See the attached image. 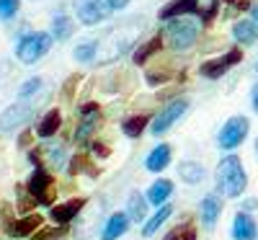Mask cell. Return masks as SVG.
I'll use <instances>...</instances> for the list:
<instances>
[{
    "label": "cell",
    "instance_id": "cell-2",
    "mask_svg": "<svg viewBox=\"0 0 258 240\" xmlns=\"http://www.w3.org/2000/svg\"><path fill=\"white\" fill-rule=\"evenodd\" d=\"M52 49V34L47 31H29L18 39L16 44V57L24 65H34Z\"/></svg>",
    "mask_w": 258,
    "mask_h": 240
},
{
    "label": "cell",
    "instance_id": "cell-27",
    "mask_svg": "<svg viewBox=\"0 0 258 240\" xmlns=\"http://www.w3.org/2000/svg\"><path fill=\"white\" fill-rule=\"evenodd\" d=\"M73 54H75L78 62H93L98 57V39H88V41H83V44H78Z\"/></svg>",
    "mask_w": 258,
    "mask_h": 240
},
{
    "label": "cell",
    "instance_id": "cell-43",
    "mask_svg": "<svg viewBox=\"0 0 258 240\" xmlns=\"http://www.w3.org/2000/svg\"><path fill=\"white\" fill-rule=\"evenodd\" d=\"M222 3H235V0H222Z\"/></svg>",
    "mask_w": 258,
    "mask_h": 240
},
{
    "label": "cell",
    "instance_id": "cell-14",
    "mask_svg": "<svg viewBox=\"0 0 258 240\" xmlns=\"http://www.w3.org/2000/svg\"><path fill=\"white\" fill-rule=\"evenodd\" d=\"M170 155H173L170 145L160 142V145H155L153 150L147 152V158H145V168H147L150 173H160V170H165V168L170 165Z\"/></svg>",
    "mask_w": 258,
    "mask_h": 240
},
{
    "label": "cell",
    "instance_id": "cell-39",
    "mask_svg": "<svg viewBox=\"0 0 258 240\" xmlns=\"http://www.w3.org/2000/svg\"><path fill=\"white\" fill-rule=\"evenodd\" d=\"M93 111H101L98 103H85V106H80V114H93Z\"/></svg>",
    "mask_w": 258,
    "mask_h": 240
},
{
    "label": "cell",
    "instance_id": "cell-13",
    "mask_svg": "<svg viewBox=\"0 0 258 240\" xmlns=\"http://www.w3.org/2000/svg\"><path fill=\"white\" fill-rule=\"evenodd\" d=\"M220 214H222V202H220V196H217V194L204 196L202 204H199L202 225H204L207 230H214V225H217V220H220Z\"/></svg>",
    "mask_w": 258,
    "mask_h": 240
},
{
    "label": "cell",
    "instance_id": "cell-10",
    "mask_svg": "<svg viewBox=\"0 0 258 240\" xmlns=\"http://www.w3.org/2000/svg\"><path fill=\"white\" fill-rule=\"evenodd\" d=\"M85 196H73V199H68V202H62V204H54L52 209H49V217H52V222L54 225H62V227H68L75 217L83 212V207H85Z\"/></svg>",
    "mask_w": 258,
    "mask_h": 240
},
{
    "label": "cell",
    "instance_id": "cell-42",
    "mask_svg": "<svg viewBox=\"0 0 258 240\" xmlns=\"http://www.w3.org/2000/svg\"><path fill=\"white\" fill-rule=\"evenodd\" d=\"M255 155H258V140H255Z\"/></svg>",
    "mask_w": 258,
    "mask_h": 240
},
{
    "label": "cell",
    "instance_id": "cell-25",
    "mask_svg": "<svg viewBox=\"0 0 258 240\" xmlns=\"http://www.w3.org/2000/svg\"><path fill=\"white\" fill-rule=\"evenodd\" d=\"M160 47H163V36H160V34L153 36V39H147V41H142V44L135 49V57H132L135 65H145L155 52H160Z\"/></svg>",
    "mask_w": 258,
    "mask_h": 240
},
{
    "label": "cell",
    "instance_id": "cell-3",
    "mask_svg": "<svg viewBox=\"0 0 258 240\" xmlns=\"http://www.w3.org/2000/svg\"><path fill=\"white\" fill-rule=\"evenodd\" d=\"M165 39H168V47L173 52H186V49H191L194 44H197L199 24L197 21H188V18H176V21L168 24Z\"/></svg>",
    "mask_w": 258,
    "mask_h": 240
},
{
    "label": "cell",
    "instance_id": "cell-15",
    "mask_svg": "<svg viewBox=\"0 0 258 240\" xmlns=\"http://www.w3.org/2000/svg\"><path fill=\"white\" fill-rule=\"evenodd\" d=\"M188 13H199V0H170L165 8H160V21H173L183 18Z\"/></svg>",
    "mask_w": 258,
    "mask_h": 240
},
{
    "label": "cell",
    "instance_id": "cell-36",
    "mask_svg": "<svg viewBox=\"0 0 258 240\" xmlns=\"http://www.w3.org/2000/svg\"><path fill=\"white\" fill-rule=\"evenodd\" d=\"M78 83H80V75H70V78H68V83H64V96H68V98L73 96V91H75Z\"/></svg>",
    "mask_w": 258,
    "mask_h": 240
},
{
    "label": "cell",
    "instance_id": "cell-18",
    "mask_svg": "<svg viewBox=\"0 0 258 240\" xmlns=\"http://www.w3.org/2000/svg\"><path fill=\"white\" fill-rule=\"evenodd\" d=\"M178 176H181V181H183V184L197 186V184H202V181H204L207 168H204L202 163H197V160H183V163H178Z\"/></svg>",
    "mask_w": 258,
    "mask_h": 240
},
{
    "label": "cell",
    "instance_id": "cell-11",
    "mask_svg": "<svg viewBox=\"0 0 258 240\" xmlns=\"http://www.w3.org/2000/svg\"><path fill=\"white\" fill-rule=\"evenodd\" d=\"M41 222H44V217H41L39 212H31V214H26V217H18V220H11L8 225H6V232L11 235V237H31L39 227H41Z\"/></svg>",
    "mask_w": 258,
    "mask_h": 240
},
{
    "label": "cell",
    "instance_id": "cell-17",
    "mask_svg": "<svg viewBox=\"0 0 258 240\" xmlns=\"http://www.w3.org/2000/svg\"><path fill=\"white\" fill-rule=\"evenodd\" d=\"M170 194H173V181H168V178H158L153 186L147 189V204H155V207H163L168 204L170 199Z\"/></svg>",
    "mask_w": 258,
    "mask_h": 240
},
{
    "label": "cell",
    "instance_id": "cell-8",
    "mask_svg": "<svg viewBox=\"0 0 258 240\" xmlns=\"http://www.w3.org/2000/svg\"><path fill=\"white\" fill-rule=\"evenodd\" d=\"M36 111V103L31 101H18L13 106H8L3 114H0V132H13V129H18L21 124H26Z\"/></svg>",
    "mask_w": 258,
    "mask_h": 240
},
{
    "label": "cell",
    "instance_id": "cell-31",
    "mask_svg": "<svg viewBox=\"0 0 258 240\" xmlns=\"http://www.w3.org/2000/svg\"><path fill=\"white\" fill-rule=\"evenodd\" d=\"M170 75H173V70H170V68H153V70H147L145 80H147V85L158 88V85H163V83L170 80Z\"/></svg>",
    "mask_w": 258,
    "mask_h": 240
},
{
    "label": "cell",
    "instance_id": "cell-40",
    "mask_svg": "<svg viewBox=\"0 0 258 240\" xmlns=\"http://www.w3.org/2000/svg\"><path fill=\"white\" fill-rule=\"evenodd\" d=\"M250 106H253V111L258 114V85H255L253 93H250Z\"/></svg>",
    "mask_w": 258,
    "mask_h": 240
},
{
    "label": "cell",
    "instance_id": "cell-21",
    "mask_svg": "<svg viewBox=\"0 0 258 240\" xmlns=\"http://www.w3.org/2000/svg\"><path fill=\"white\" fill-rule=\"evenodd\" d=\"M59 127H62V114L57 111V108H52V111H47L44 116H41V122L36 124V135L49 140L59 132Z\"/></svg>",
    "mask_w": 258,
    "mask_h": 240
},
{
    "label": "cell",
    "instance_id": "cell-38",
    "mask_svg": "<svg viewBox=\"0 0 258 240\" xmlns=\"http://www.w3.org/2000/svg\"><path fill=\"white\" fill-rule=\"evenodd\" d=\"M255 209H258V199H255V196H248V199H243V209H240V212H248V214H250V212H255Z\"/></svg>",
    "mask_w": 258,
    "mask_h": 240
},
{
    "label": "cell",
    "instance_id": "cell-34",
    "mask_svg": "<svg viewBox=\"0 0 258 240\" xmlns=\"http://www.w3.org/2000/svg\"><path fill=\"white\" fill-rule=\"evenodd\" d=\"M39 88H41V78H29L24 85H21V91H18V96L21 98H29V96H34V93H39Z\"/></svg>",
    "mask_w": 258,
    "mask_h": 240
},
{
    "label": "cell",
    "instance_id": "cell-29",
    "mask_svg": "<svg viewBox=\"0 0 258 240\" xmlns=\"http://www.w3.org/2000/svg\"><path fill=\"white\" fill-rule=\"evenodd\" d=\"M163 240H197V227H194V222H181L170 232H165Z\"/></svg>",
    "mask_w": 258,
    "mask_h": 240
},
{
    "label": "cell",
    "instance_id": "cell-1",
    "mask_svg": "<svg viewBox=\"0 0 258 240\" xmlns=\"http://www.w3.org/2000/svg\"><path fill=\"white\" fill-rule=\"evenodd\" d=\"M248 186V173L243 168V160L238 155H225L217 163V191L227 199H238L243 196Z\"/></svg>",
    "mask_w": 258,
    "mask_h": 240
},
{
    "label": "cell",
    "instance_id": "cell-26",
    "mask_svg": "<svg viewBox=\"0 0 258 240\" xmlns=\"http://www.w3.org/2000/svg\"><path fill=\"white\" fill-rule=\"evenodd\" d=\"M73 31H75V21L70 16H54L52 18V39L64 41L73 36Z\"/></svg>",
    "mask_w": 258,
    "mask_h": 240
},
{
    "label": "cell",
    "instance_id": "cell-28",
    "mask_svg": "<svg viewBox=\"0 0 258 240\" xmlns=\"http://www.w3.org/2000/svg\"><path fill=\"white\" fill-rule=\"evenodd\" d=\"M83 170H88L91 176H98V170H96V168L91 165L88 155H83V152H78V155H73V158H70L68 173H70V176H78V173H83Z\"/></svg>",
    "mask_w": 258,
    "mask_h": 240
},
{
    "label": "cell",
    "instance_id": "cell-37",
    "mask_svg": "<svg viewBox=\"0 0 258 240\" xmlns=\"http://www.w3.org/2000/svg\"><path fill=\"white\" fill-rule=\"evenodd\" d=\"M103 3H106L109 11H124L129 6V0H103Z\"/></svg>",
    "mask_w": 258,
    "mask_h": 240
},
{
    "label": "cell",
    "instance_id": "cell-35",
    "mask_svg": "<svg viewBox=\"0 0 258 240\" xmlns=\"http://www.w3.org/2000/svg\"><path fill=\"white\" fill-rule=\"evenodd\" d=\"M91 150H93V155L96 158H109L111 155V150H109V145H106V142H91Z\"/></svg>",
    "mask_w": 258,
    "mask_h": 240
},
{
    "label": "cell",
    "instance_id": "cell-32",
    "mask_svg": "<svg viewBox=\"0 0 258 240\" xmlns=\"http://www.w3.org/2000/svg\"><path fill=\"white\" fill-rule=\"evenodd\" d=\"M64 232H68V227H62V225H54V227H39L31 240H59L64 237Z\"/></svg>",
    "mask_w": 258,
    "mask_h": 240
},
{
    "label": "cell",
    "instance_id": "cell-19",
    "mask_svg": "<svg viewBox=\"0 0 258 240\" xmlns=\"http://www.w3.org/2000/svg\"><path fill=\"white\" fill-rule=\"evenodd\" d=\"M232 36H235V41L238 44H255L258 41V24L250 18H243V21H238V24L232 26Z\"/></svg>",
    "mask_w": 258,
    "mask_h": 240
},
{
    "label": "cell",
    "instance_id": "cell-16",
    "mask_svg": "<svg viewBox=\"0 0 258 240\" xmlns=\"http://www.w3.org/2000/svg\"><path fill=\"white\" fill-rule=\"evenodd\" d=\"M126 230H129V217H126V212H114L109 220H106L103 230H101V240H119Z\"/></svg>",
    "mask_w": 258,
    "mask_h": 240
},
{
    "label": "cell",
    "instance_id": "cell-7",
    "mask_svg": "<svg viewBox=\"0 0 258 240\" xmlns=\"http://www.w3.org/2000/svg\"><path fill=\"white\" fill-rule=\"evenodd\" d=\"M243 59V52H240V47H232L227 54H220V57H212V59H204L202 65H199V75L202 78H209V80H217V78H222L230 68H235Z\"/></svg>",
    "mask_w": 258,
    "mask_h": 240
},
{
    "label": "cell",
    "instance_id": "cell-44",
    "mask_svg": "<svg viewBox=\"0 0 258 240\" xmlns=\"http://www.w3.org/2000/svg\"><path fill=\"white\" fill-rule=\"evenodd\" d=\"M255 73H258V59H255Z\"/></svg>",
    "mask_w": 258,
    "mask_h": 240
},
{
    "label": "cell",
    "instance_id": "cell-4",
    "mask_svg": "<svg viewBox=\"0 0 258 240\" xmlns=\"http://www.w3.org/2000/svg\"><path fill=\"white\" fill-rule=\"evenodd\" d=\"M26 191H29V196H31L36 204L49 207L54 202V178H52V173L44 165L34 168V173H31L29 181H26Z\"/></svg>",
    "mask_w": 258,
    "mask_h": 240
},
{
    "label": "cell",
    "instance_id": "cell-33",
    "mask_svg": "<svg viewBox=\"0 0 258 240\" xmlns=\"http://www.w3.org/2000/svg\"><path fill=\"white\" fill-rule=\"evenodd\" d=\"M18 8H21V0H0V18L3 21L13 18L18 13Z\"/></svg>",
    "mask_w": 258,
    "mask_h": 240
},
{
    "label": "cell",
    "instance_id": "cell-12",
    "mask_svg": "<svg viewBox=\"0 0 258 240\" xmlns=\"http://www.w3.org/2000/svg\"><path fill=\"white\" fill-rule=\"evenodd\" d=\"M258 237V222L253 220V214L238 212L232 217V240H255Z\"/></svg>",
    "mask_w": 258,
    "mask_h": 240
},
{
    "label": "cell",
    "instance_id": "cell-30",
    "mask_svg": "<svg viewBox=\"0 0 258 240\" xmlns=\"http://www.w3.org/2000/svg\"><path fill=\"white\" fill-rule=\"evenodd\" d=\"M64 158H68V152H64V145H62V142L47 145V160H49V165L62 168V165H64Z\"/></svg>",
    "mask_w": 258,
    "mask_h": 240
},
{
    "label": "cell",
    "instance_id": "cell-41",
    "mask_svg": "<svg viewBox=\"0 0 258 240\" xmlns=\"http://www.w3.org/2000/svg\"><path fill=\"white\" fill-rule=\"evenodd\" d=\"M250 16H253V21H255V24H258V3L250 8Z\"/></svg>",
    "mask_w": 258,
    "mask_h": 240
},
{
    "label": "cell",
    "instance_id": "cell-23",
    "mask_svg": "<svg viewBox=\"0 0 258 240\" xmlns=\"http://www.w3.org/2000/svg\"><path fill=\"white\" fill-rule=\"evenodd\" d=\"M173 214V204H163V207H158V212L150 217V220H145V227H142V235L145 237H153L163 225H165V220Z\"/></svg>",
    "mask_w": 258,
    "mask_h": 240
},
{
    "label": "cell",
    "instance_id": "cell-5",
    "mask_svg": "<svg viewBox=\"0 0 258 240\" xmlns=\"http://www.w3.org/2000/svg\"><path fill=\"white\" fill-rule=\"evenodd\" d=\"M250 132V122L248 116H230L222 129H220V135H217V142L222 150H235V147H240L243 140L248 137Z\"/></svg>",
    "mask_w": 258,
    "mask_h": 240
},
{
    "label": "cell",
    "instance_id": "cell-6",
    "mask_svg": "<svg viewBox=\"0 0 258 240\" xmlns=\"http://www.w3.org/2000/svg\"><path fill=\"white\" fill-rule=\"evenodd\" d=\"M186 111H188V101H186V98H173V101H168V103L160 108V111H158V116L153 119V127H150V132L158 135V137L165 135L168 129L173 127Z\"/></svg>",
    "mask_w": 258,
    "mask_h": 240
},
{
    "label": "cell",
    "instance_id": "cell-22",
    "mask_svg": "<svg viewBox=\"0 0 258 240\" xmlns=\"http://www.w3.org/2000/svg\"><path fill=\"white\" fill-rule=\"evenodd\" d=\"M96 127H98V111L80 114V124L75 127V142L78 145H85V142L91 140V135L96 132Z\"/></svg>",
    "mask_w": 258,
    "mask_h": 240
},
{
    "label": "cell",
    "instance_id": "cell-20",
    "mask_svg": "<svg viewBox=\"0 0 258 240\" xmlns=\"http://www.w3.org/2000/svg\"><path fill=\"white\" fill-rule=\"evenodd\" d=\"M126 217H129V222H145V220H147V199H145L140 191H132V194H129Z\"/></svg>",
    "mask_w": 258,
    "mask_h": 240
},
{
    "label": "cell",
    "instance_id": "cell-9",
    "mask_svg": "<svg viewBox=\"0 0 258 240\" xmlns=\"http://www.w3.org/2000/svg\"><path fill=\"white\" fill-rule=\"evenodd\" d=\"M73 8H75L78 21H83L85 26H96L109 16V8H106L103 0H75Z\"/></svg>",
    "mask_w": 258,
    "mask_h": 240
},
{
    "label": "cell",
    "instance_id": "cell-24",
    "mask_svg": "<svg viewBox=\"0 0 258 240\" xmlns=\"http://www.w3.org/2000/svg\"><path fill=\"white\" fill-rule=\"evenodd\" d=\"M147 124H150V116L147 114H135V116H126L124 122H121V132L126 135V137H132V140H137L145 129H147Z\"/></svg>",
    "mask_w": 258,
    "mask_h": 240
}]
</instances>
